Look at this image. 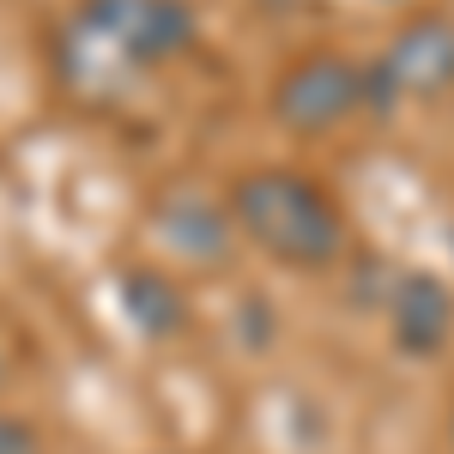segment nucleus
<instances>
[{
  "mask_svg": "<svg viewBox=\"0 0 454 454\" xmlns=\"http://www.w3.org/2000/svg\"><path fill=\"white\" fill-rule=\"evenodd\" d=\"M152 231H158V243L182 254L188 267H224L231 254H237V218L224 200H207L200 188H170V194H158V207H152Z\"/></svg>",
  "mask_w": 454,
  "mask_h": 454,
  "instance_id": "423d86ee",
  "label": "nucleus"
},
{
  "mask_svg": "<svg viewBox=\"0 0 454 454\" xmlns=\"http://www.w3.org/2000/svg\"><path fill=\"white\" fill-rule=\"evenodd\" d=\"M224 207L237 218V237L261 248L285 273H327L340 267L351 248V224L340 200L291 164H261L231 182Z\"/></svg>",
  "mask_w": 454,
  "mask_h": 454,
  "instance_id": "f257e3e1",
  "label": "nucleus"
},
{
  "mask_svg": "<svg viewBox=\"0 0 454 454\" xmlns=\"http://www.w3.org/2000/svg\"><path fill=\"white\" fill-rule=\"evenodd\" d=\"M382 315H387V340L400 357H442L454 340V291L442 273L430 267H406L387 279V297H382Z\"/></svg>",
  "mask_w": 454,
  "mask_h": 454,
  "instance_id": "39448f33",
  "label": "nucleus"
},
{
  "mask_svg": "<svg viewBox=\"0 0 454 454\" xmlns=\"http://www.w3.org/2000/svg\"><path fill=\"white\" fill-rule=\"evenodd\" d=\"M364 85H370V115L454 91V12L442 6L412 12L382 55L364 61Z\"/></svg>",
  "mask_w": 454,
  "mask_h": 454,
  "instance_id": "7ed1b4c3",
  "label": "nucleus"
},
{
  "mask_svg": "<svg viewBox=\"0 0 454 454\" xmlns=\"http://www.w3.org/2000/svg\"><path fill=\"white\" fill-rule=\"evenodd\" d=\"M115 303L134 321L140 340H182L188 321H194V303H188L182 279H170L164 267H145V261L115 273Z\"/></svg>",
  "mask_w": 454,
  "mask_h": 454,
  "instance_id": "0eeeda50",
  "label": "nucleus"
},
{
  "mask_svg": "<svg viewBox=\"0 0 454 454\" xmlns=\"http://www.w3.org/2000/svg\"><path fill=\"white\" fill-rule=\"evenodd\" d=\"M449 442H454V406H449Z\"/></svg>",
  "mask_w": 454,
  "mask_h": 454,
  "instance_id": "9d476101",
  "label": "nucleus"
},
{
  "mask_svg": "<svg viewBox=\"0 0 454 454\" xmlns=\"http://www.w3.org/2000/svg\"><path fill=\"white\" fill-rule=\"evenodd\" d=\"M0 454H43V436H36L31 419L19 412H0Z\"/></svg>",
  "mask_w": 454,
  "mask_h": 454,
  "instance_id": "6e6552de",
  "label": "nucleus"
},
{
  "mask_svg": "<svg viewBox=\"0 0 454 454\" xmlns=\"http://www.w3.org/2000/svg\"><path fill=\"white\" fill-rule=\"evenodd\" d=\"M73 36L134 67H164L200 43V12L194 0H79Z\"/></svg>",
  "mask_w": 454,
  "mask_h": 454,
  "instance_id": "f03ea898",
  "label": "nucleus"
},
{
  "mask_svg": "<svg viewBox=\"0 0 454 454\" xmlns=\"http://www.w3.org/2000/svg\"><path fill=\"white\" fill-rule=\"evenodd\" d=\"M12 382V351H6V340H0V387Z\"/></svg>",
  "mask_w": 454,
  "mask_h": 454,
  "instance_id": "1a4fd4ad",
  "label": "nucleus"
},
{
  "mask_svg": "<svg viewBox=\"0 0 454 454\" xmlns=\"http://www.w3.org/2000/svg\"><path fill=\"white\" fill-rule=\"evenodd\" d=\"M370 109L364 61H351L340 49H309L273 79V121L285 134H333L346 115Z\"/></svg>",
  "mask_w": 454,
  "mask_h": 454,
  "instance_id": "20e7f679",
  "label": "nucleus"
}]
</instances>
